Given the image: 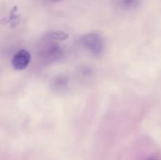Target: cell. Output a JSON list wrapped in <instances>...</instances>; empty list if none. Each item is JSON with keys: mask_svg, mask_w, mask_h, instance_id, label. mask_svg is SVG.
I'll return each mask as SVG.
<instances>
[{"mask_svg": "<svg viewBox=\"0 0 161 160\" xmlns=\"http://www.w3.org/2000/svg\"><path fill=\"white\" fill-rule=\"evenodd\" d=\"M80 44L83 48L96 56L102 55L105 50L103 39L100 35L94 32L87 33L82 36Z\"/></svg>", "mask_w": 161, "mask_h": 160, "instance_id": "6da1fadb", "label": "cell"}, {"mask_svg": "<svg viewBox=\"0 0 161 160\" xmlns=\"http://www.w3.org/2000/svg\"><path fill=\"white\" fill-rule=\"evenodd\" d=\"M31 56L29 52L26 50H20L15 53L12 59V65L14 69L18 71L24 70L30 64Z\"/></svg>", "mask_w": 161, "mask_h": 160, "instance_id": "7a4b0ae2", "label": "cell"}, {"mask_svg": "<svg viewBox=\"0 0 161 160\" xmlns=\"http://www.w3.org/2000/svg\"><path fill=\"white\" fill-rule=\"evenodd\" d=\"M62 55V50L58 45H49L43 50V55L48 61H55Z\"/></svg>", "mask_w": 161, "mask_h": 160, "instance_id": "3957f363", "label": "cell"}, {"mask_svg": "<svg viewBox=\"0 0 161 160\" xmlns=\"http://www.w3.org/2000/svg\"><path fill=\"white\" fill-rule=\"evenodd\" d=\"M69 35L67 33L64 32V31H53V32L50 34V38L53 39H56V40L59 41H64L66 39H69Z\"/></svg>", "mask_w": 161, "mask_h": 160, "instance_id": "277c9868", "label": "cell"}, {"mask_svg": "<svg viewBox=\"0 0 161 160\" xmlns=\"http://www.w3.org/2000/svg\"><path fill=\"white\" fill-rule=\"evenodd\" d=\"M138 0H122V4L126 7H130L136 4Z\"/></svg>", "mask_w": 161, "mask_h": 160, "instance_id": "5b68a950", "label": "cell"}, {"mask_svg": "<svg viewBox=\"0 0 161 160\" xmlns=\"http://www.w3.org/2000/svg\"><path fill=\"white\" fill-rule=\"evenodd\" d=\"M146 160H161V158L157 155H153V156L148 158Z\"/></svg>", "mask_w": 161, "mask_h": 160, "instance_id": "8992f818", "label": "cell"}, {"mask_svg": "<svg viewBox=\"0 0 161 160\" xmlns=\"http://www.w3.org/2000/svg\"><path fill=\"white\" fill-rule=\"evenodd\" d=\"M49 2H52V3H55V2H59L61 0H48Z\"/></svg>", "mask_w": 161, "mask_h": 160, "instance_id": "52a82bcc", "label": "cell"}]
</instances>
